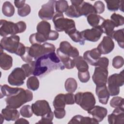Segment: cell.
Instances as JSON below:
<instances>
[{
  "label": "cell",
  "mask_w": 124,
  "mask_h": 124,
  "mask_svg": "<svg viewBox=\"0 0 124 124\" xmlns=\"http://www.w3.org/2000/svg\"><path fill=\"white\" fill-rule=\"evenodd\" d=\"M64 68L55 52H50L42 56L35 61V68L32 75L41 77L53 70H62Z\"/></svg>",
  "instance_id": "obj_1"
},
{
  "label": "cell",
  "mask_w": 124,
  "mask_h": 124,
  "mask_svg": "<svg viewBox=\"0 0 124 124\" xmlns=\"http://www.w3.org/2000/svg\"><path fill=\"white\" fill-rule=\"evenodd\" d=\"M32 98L33 94L31 91L22 88L16 94L7 97L5 99V102L7 106L16 109L25 103L31 101Z\"/></svg>",
  "instance_id": "obj_2"
},
{
  "label": "cell",
  "mask_w": 124,
  "mask_h": 124,
  "mask_svg": "<svg viewBox=\"0 0 124 124\" xmlns=\"http://www.w3.org/2000/svg\"><path fill=\"white\" fill-rule=\"evenodd\" d=\"M26 29V24L25 22L20 21L16 23L5 20H0V35L3 37L10 34L16 35L24 32Z\"/></svg>",
  "instance_id": "obj_3"
},
{
  "label": "cell",
  "mask_w": 124,
  "mask_h": 124,
  "mask_svg": "<svg viewBox=\"0 0 124 124\" xmlns=\"http://www.w3.org/2000/svg\"><path fill=\"white\" fill-rule=\"evenodd\" d=\"M52 21L57 31H64L65 33L68 34L71 31L76 28L75 21L72 19L64 18L62 13L56 12L53 17Z\"/></svg>",
  "instance_id": "obj_4"
},
{
  "label": "cell",
  "mask_w": 124,
  "mask_h": 124,
  "mask_svg": "<svg viewBox=\"0 0 124 124\" xmlns=\"http://www.w3.org/2000/svg\"><path fill=\"white\" fill-rule=\"evenodd\" d=\"M75 103L87 111L92 109L95 104L94 95L90 92H78L75 95Z\"/></svg>",
  "instance_id": "obj_5"
},
{
  "label": "cell",
  "mask_w": 124,
  "mask_h": 124,
  "mask_svg": "<svg viewBox=\"0 0 124 124\" xmlns=\"http://www.w3.org/2000/svg\"><path fill=\"white\" fill-rule=\"evenodd\" d=\"M108 90L109 95L116 96L120 93V87L124 84V71H122L120 74L115 73L110 75L107 79Z\"/></svg>",
  "instance_id": "obj_6"
},
{
  "label": "cell",
  "mask_w": 124,
  "mask_h": 124,
  "mask_svg": "<svg viewBox=\"0 0 124 124\" xmlns=\"http://www.w3.org/2000/svg\"><path fill=\"white\" fill-rule=\"evenodd\" d=\"M55 46L48 43H44L43 44H33L28 48L29 54L34 61L44 55L55 52Z\"/></svg>",
  "instance_id": "obj_7"
},
{
  "label": "cell",
  "mask_w": 124,
  "mask_h": 124,
  "mask_svg": "<svg viewBox=\"0 0 124 124\" xmlns=\"http://www.w3.org/2000/svg\"><path fill=\"white\" fill-rule=\"evenodd\" d=\"M20 37L16 35L3 37L0 41V47L7 51L16 54L20 44Z\"/></svg>",
  "instance_id": "obj_8"
},
{
  "label": "cell",
  "mask_w": 124,
  "mask_h": 124,
  "mask_svg": "<svg viewBox=\"0 0 124 124\" xmlns=\"http://www.w3.org/2000/svg\"><path fill=\"white\" fill-rule=\"evenodd\" d=\"M26 76L21 68L16 67L12 71L8 77V83L12 86H19L24 83Z\"/></svg>",
  "instance_id": "obj_9"
},
{
  "label": "cell",
  "mask_w": 124,
  "mask_h": 124,
  "mask_svg": "<svg viewBox=\"0 0 124 124\" xmlns=\"http://www.w3.org/2000/svg\"><path fill=\"white\" fill-rule=\"evenodd\" d=\"M56 0H50L41 6L38 12L39 17L43 20H49L53 18L54 15V7Z\"/></svg>",
  "instance_id": "obj_10"
},
{
  "label": "cell",
  "mask_w": 124,
  "mask_h": 124,
  "mask_svg": "<svg viewBox=\"0 0 124 124\" xmlns=\"http://www.w3.org/2000/svg\"><path fill=\"white\" fill-rule=\"evenodd\" d=\"M108 74V68L100 66H96L92 76V79L96 86L106 85Z\"/></svg>",
  "instance_id": "obj_11"
},
{
  "label": "cell",
  "mask_w": 124,
  "mask_h": 124,
  "mask_svg": "<svg viewBox=\"0 0 124 124\" xmlns=\"http://www.w3.org/2000/svg\"><path fill=\"white\" fill-rule=\"evenodd\" d=\"M71 3L77 7L80 16H84L87 17L91 14H96L93 6L90 3L83 0H76L72 1Z\"/></svg>",
  "instance_id": "obj_12"
},
{
  "label": "cell",
  "mask_w": 124,
  "mask_h": 124,
  "mask_svg": "<svg viewBox=\"0 0 124 124\" xmlns=\"http://www.w3.org/2000/svg\"><path fill=\"white\" fill-rule=\"evenodd\" d=\"M103 30L100 25L93 27L91 29H86L81 32V35L85 40L95 42L98 41L102 33Z\"/></svg>",
  "instance_id": "obj_13"
},
{
  "label": "cell",
  "mask_w": 124,
  "mask_h": 124,
  "mask_svg": "<svg viewBox=\"0 0 124 124\" xmlns=\"http://www.w3.org/2000/svg\"><path fill=\"white\" fill-rule=\"evenodd\" d=\"M31 108L33 113L37 116H43L51 111L48 102L45 100L36 101L32 104Z\"/></svg>",
  "instance_id": "obj_14"
},
{
  "label": "cell",
  "mask_w": 124,
  "mask_h": 124,
  "mask_svg": "<svg viewBox=\"0 0 124 124\" xmlns=\"http://www.w3.org/2000/svg\"><path fill=\"white\" fill-rule=\"evenodd\" d=\"M109 124H123L124 123V109L123 107L116 108L108 116Z\"/></svg>",
  "instance_id": "obj_15"
},
{
  "label": "cell",
  "mask_w": 124,
  "mask_h": 124,
  "mask_svg": "<svg viewBox=\"0 0 124 124\" xmlns=\"http://www.w3.org/2000/svg\"><path fill=\"white\" fill-rule=\"evenodd\" d=\"M114 48V43L109 36H104L102 41L98 45L97 48L101 54H108L111 52Z\"/></svg>",
  "instance_id": "obj_16"
},
{
  "label": "cell",
  "mask_w": 124,
  "mask_h": 124,
  "mask_svg": "<svg viewBox=\"0 0 124 124\" xmlns=\"http://www.w3.org/2000/svg\"><path fill=\"white\" fill-rule=\"evenodd\" d=\"M101 56V54L98 49L94 48L85 51L83 54V59L89 64L95 66Z\"/></svg>",
  "instance_id": "obj_17"
},
{
  "label": "cell",
  "mask_w": 124,
  "mask_h": 124,
  "mask_svg": "<svg viewBox=\"0 0 124 124\" xmlns=\"http://www.w3.org/2000/svg\"><path fill=\"white\" fill-rule=\"evenodd\" d=\"M59 49L62 53L73 59L79 56V51L78 49L72 46L67 41H64L61 42Z\"/></svg>",
  "instance_id": "obj_18"
},
{
  "label": "cell",
  "mask_w": 124,
  "mask_h": 124,
  "mask_svg": "<svg viewBox=\"0 0 124 124\" xmlns=\"http://www.w3.org/2000/svg\"><path fill=\"white\" fill-rule=\"evenodd\" d=\"M88 113L93 116L98 123L102 121L107 116L108 110L105 108L99 106H94L92 109L88 111Z\"/></svg>",
  "instance_id": "obj_19"
},
{
  "label": "cell",
  "mask_w": 124,
  "mask_h": 124,
  "mask_svg": "<svg viewBox=\"0 0 124 124\" xmlns=\"http://www.w3.org/2000/svg\"><path fill=\"white\" fill-rule=\"evenodd\" d=\"M95 93L98 97L99 102L102 104L106 105L110 96L106 85L96 86Z\"/></svg>",
  "instance_id": "obj_20"
},
{
  "label": "cell",
  "mask_w": 124,
  "mask_h": 124,
  "mask_svg": "<svg viewBox=\"0 0 124 124\" xmlns=\"http://www.w3.org/2000/svg\"><path fill=\"white\" fill-rule=\"evenodd\" d=\"M1 114L6 121H15L19 118L20 113L16 108L6 106L5 108L2 109Z\"/></svg>",
  "instance_id": "obj_21"
},
{
  "label": "cell",
  "mask_w": 124,
  "mask_h": 124,
  "mask_svg": "<svg viewBox=\"0 0 124 124\" xmlns=\"http://www.w3.org/2000/svg\"><path fill=\"white\" fill-rule=\"evenodd\" d=\"M13 65L12 57L4 52L0 54V66L4 70H9Z\"/></svg>",
  "instance_id": "obj_22"
},
{
  "label": "cell",
  "mask_w": 124,
  "mask_h": 124,
  "mask_svg": "<svg viewBox=\"0 0 124 124\" xmlns=\"http://www.w3.org/2000/svg\"><path fill=\"white\" fill-rule=\"evenodd\" d=\"M99 123L93 118L89 117H84L81 115H77L74 116L68 124H97Z\"/></svg>",
  "instance_id": "obj_23"
},
{
  "label": "cell",
  "mask_w": 124,
  "mask_h": 124,
  "mask_svg": "<svg viewBox=\"0 0 124 124\" xmlns=\"http://www.w3.org/2000/svg\"><path fill=\"white\" fill-rule=\"evenodd\" d=\"M57 55L61 60L65 68L70 69L73 68L75 66V63L73 59H71L68 56L62 53L58 48L56 50Z\"/></svg>",
  "instance_id": "obj_24"
},
{
  "label": "cell",
  "mask_w": 124,
  "mask_h": 124,
  "mask_svg": "<svg viewBox=\"0 0 124 124\" xmlns=\"http://www.w3.org/2000/svg\"><path fill=\"white\" fill-rule=\"evenodd\" d=\"M0 87V98L4 96L9 97L18 93L22 88L11 87L7 84L1 85Z\"/></svg>",
  "instance_id": "obj_25"
},
{
  "label": "cell",
  "mask_w": 124,
  "mask_h": 124,
  "mask_svg": "<svg viewBox=\"0 0 124 124\" xmlns=\"http://www.w3.org/2000/svg\"><path fill=\"white\" fill-rule=\"evenodd\" d=\"M100 27L103 30V33L107 35L108 36L111 37L115 27L113 22L110 19H105L101 24Z\"/></svg>",
  "instance_id": "obj_26"
},
{
  "label": "cell",
  "mask_w": 124,
  "mask_h": 124,
  "mask_svg": "<svg viewBox=\"0 0 124 124\" xmlns=\"http://www.w3.org/2000/svg\"><path fill=\"white\" fill-rule=\"evenodd\" d=\"M36 30L38 32L44 35L48 39V35L51 31V26L46 21H41L37 25Z\"/></svg>",
  "instance_id": "obj_27"
},
{
  "label": "cell",
  "mask_w": 124,
  "mask_h": 124,
  "mask_svg": "<svg viewBox=\"0 0 124 124\" xmlns=\"http://www.w3.org/2000/svg\"><path fill=\"white\" fill-rule=\"evenodd\" d=\"M73 60L75 63V66L78 70V71L85 72L88 70V64L82 57L78 56Z\"/></svg>",
  "instance_id": "obj_28"
},
{
  "label": "cell",
  "mask_w": 124,
  "mask_h": 124,
  "mask_svg": "<svg viewBox=\"0 0 124 124\" xmlns=\"http://www.w3.org/2000/svg\"><path fill=\"white\" fill-rule=\"evenodd\" d=\"M47 40V37L38 32L31 34L29 37V41L31 45L41 44Z\"/></svg>",
  "instance_id": "obj_29"
},
{
  "label": "cell",
  "mask_w": 124,
  "mask_h": 124,
  "mask_svg": "<svg viewBox=\"0 0 124 124\" xmlns=\"http://www.w3.org/2000/svg\"><path fill=\"white\" fill-rule=\"evenodd\" d=\"M67 34L74 42L79 43L81 45H84L85 40L83 38L81 32L78 31L76 28L71 31Z\"/></svg>",
  "instance_id": "obj_30"
},
{
  "label": "cell",
  "mask_w": 124,
  "mask_h": 124,
  "mask_svg": "<svg viewBox=\"0 0 124 124\" xmlns=\"http://www.w3.org/2000/svg\"><path fill=\"white\" fill-rule=\"evenodd\" d=\"M87 21L89 24L93 27H97L99 25L100 22H102L105 19L100 16L96 14H93L89 15L87 17Z\"/></svg>",
  "instance_id": "obj_31"
},
{
  "label": "cell",
  "mask_w": 124,
  "mask_h": 124,
  "mask_svg": "<svg viewBox=\"0 0 124 124\" xmlns=\"http://www.w3.org/2000/svg\"><path fill=\"white\" fill-rule=\"evenodd\" d=\"M124 29L114 31L111 36V39L116 40L120 47L123 48L124 46Z\"/></svg>",
  "instance_id": "obj_32"
},
{
  "label": "cell",
  "mask_w": 124,
  "mask_h": 124,
  "mask_svg": "<svg viewBox=\"0 0 124 124\" xmlns=\"http://www.w3.org/2000/svg\"><path fill=\"white\" fill-rule=\"evenodd\" d=\"M15 8L13 4L8 1H5L2 5V12L7 17L12 16L15 13Z\"/></svg>",
  "instance_id": "obj_33"
},
{
  "label": "cell",
  "mask_w": 124,
  "mask_h": 124,
  "mask_svg": "<svg viewBox=\"0 0 124 124\" xmlns=\"http://www.w3.org/2000/svg\"><path fill=\"white\" fill-rule=\"evenodd\" d=\"M65 105L64 94L60 93L55 96L53 102V106L55 109L64 108Z\"/></svg>",
  "instance_id": "obj_34"
},
{
  "label": "cell",
  "mask_w": 124,
  "mask_h": 124,
  "mask_svg": "<svg viewBox=\"0 0 124 124\" xmlns=\"http://www.w3.org/2000/svg\"><path fill=\"white\" fill-rule=\"evenodd\" d=\"M64 87L65 90L67 92L73 93L76 91L78 87L77 81L74 78H68L65 81Z\"/></svg>",
  "instance_id": "obj_35"
},
{
  "label": "cell",
  "mask_w": 124,
  "mask_h": 124,
  "mask_svg": "<svg viewBox=\"0 0 124 124\" xmlns=\"http://www.w3.org/2000/svg\"><path fill=\"white\" fill-rule=\"evenodd\" d=\"M27 88L32 91H36L39 87V81L36 76L29 77L27 80Z\"/></svg>",
  "instance_id": "obj_36"
},
{
  "label": "cell",
  "mask_w": 124,
  "mask_h": 124,
  "mask_svg": "<svg viewBox=\"0 0 124 124\" xmlns=\"http://www.w3.org/2000/svg\"><path fill=\"white\" fill-rule=\"evenodd\" d=\"M69 7L68 3L66 0H60L56 1L55 7L56 12L63 14L65 12Z\"/></svg>",
  "instance_id": "obj_37"
},
{
  "label": "cell",
  "mask_w": 124,
  "mask_h": 124,
  "mask_svg": "<svg viewBox=\"0 0 124 124\" xmlns=\"http://www.w3.org/2000/svg\"><path fill=\"white\" fill-rule=\"evenodd\" d=\"M65 14L67 16L71 18H78L80 16L77 8L72 4L69 6L65 12Z\"/></svg>",
  "instance_id": "obj_38"
},
{
  "label": "cell",
  "mask_w": 124,
  "mask_h": 124,
  "mask_svg": "<svg viewBox=\"0 0 124 124\" xmlns=\"http://www.w3.org/2000/svg\"><path fill=\"white\" fill-rule=\"evenodd\" d=\"M110 20L113 22L115 27L122 26L124 24V17L119 14L113 13L110 16Z\"/></svg>",
  "instance_id": "obj_39"
},
{
  "label": "cell",
  "mask_w": 124,
  "mask_h": 124,
  "mask_svg": "<svg viewBox=\"0 0 124 124\" xmlns=\"http://www.w3.org/2000/svg\"><path fill=\"white\" fill-rule=\"evenodd\" d=\"M121 2V0H106L107 8L110 11H116L119 9Z\"/></svg>",
  "instance_id": "obj_40"
},
{
  "label": "cell",
  "mask_w": 124,
  "mask_h": 124,
  "mask_svg": "<svg viewBox=\"0 0 124 124\" xmlns=\"http://www.w3.org/2000/svg\"><path fill=\"white\" fill-rule=\"evenodd\" d=\"M35 62L32 63H25L21 66V68L25 72L26 77H29L30 75L33 74L34 68H35Z\"/></svg>",
  "instance_id": "obj_41"
},
{
  "label": "cell",
  "mask_w": 124,
  "mask_h": 124,
  "mask_svg": "<svg viewBox=\"0 0 124 124\" xmlns=\"http://www.w3.org/2000/svg\"><path fill=\"white\" fill-rule=\"evenodd\" d=\"M20 114L25 118H30L32 116L33 111L31 106L27 105L23 106L20 110Z\"/></svg>",
  "instance_id": "obj_42"
},
{
  "label": "cell",
  "mask_w": 124,
  "mask_h": 124,
  "mask_svg": "<svg viewBox=\"0 0 124 124\" xmlns=\"http://www.w3.org/2000/svg\"><path fill=\"white\" fill-rule=\"evenodd\" d=\"M110 105L114 108L122 107L124 105V99L120 96L113 97L110 101Z\"/></svg>",
  "instance_id": "obj_43"
},
{
  "label": "cell",
  "mask_w": 124,
  "mask_h": 124,
  "mask_svg": "<svg viewBox=\"0 0 124 124\" xmlns=\"http://www.w3.org/2000/svg\"><path fill=\"white\" fill-rule=\"evenodd\" d=\"M54 118V113L51 111L48 113L46 114L45 115L42 116L41 120L38 121L36 124H53L52 120Z\"/></svg>",
  "instance_id": "obj_44"
},
{
  "label": "cell",
  "mask_w": 124,
  "mask_h": 124,
  "mask_svg": "<svg viewBox=\"0 0 124 124\" xmlns=\"http://www.w3.org/2000/svg\"><path fill=\"white\" fill-rule=\"evenodd\" d=\"M124 63V58L120 56H115L112 60V66L114 68L119 69L121 68Z\"/></svg>",
  "instance_id": "obj_45"
},
{
  "label": "cell",
  "mask_w": 124,
  "mask_h": 124,
  "mask_svg": "<svg viewBox=\"0 0 124 124\" xmlns=\"http://www.w3.org/2000/svg\"><path fill=\"white\" fill-rule=\"evenodd\" d=\"M31 11L30 6L28 4H25L23 7L17 9V14L20 16L25 17L30 13Z\"/></svg>",
  "instance_id": "obj_46"
},
{
  "label": "cell",
  "mask_w": 124,
  "mask_h": 124,
  "mask_svg": "<svg viewBox=\"0 0 124 124\" xmlns=\"http://www.w3.org/2000/svg\"><path fill=\"white\" fill-rule=\"evenodd\" d=\"M78 78L82 83L87 82L90 78V75L88 70L85 72L78 71Z\"/></svg>",
  "instance_id": "obj_47"
},
{
  "label": "cell",
  "mask_w": 124,
  "mask_h": 124,
  "mask_svg": "<svg viewBox=\"0 0 124 124\" xmlns=\"http://www.w3.org/2000/svg\"><path fill=\"white\" fill-rule=\"evenodd\" d=\"M93 7L95 9L96 14H101L103 13L105 9V6L103 2L100 0H97L95 2L93 5Z\"/></svg>",
  "instance_id": "obj_48"
},
{
  "label": "cell",
  "mask_w": 124,
  "mask_h": 124,
  "mask_svg": "<svg viewBox=\"0 0 124 124\" xmlns=\"http://www.w3.org/2000/svg\"><path fill=\"white\" fill-rule=\"evenodd\" d=\"M109 64L108 59L105 57H100V58L98 61L95 66H100L108 68Z\"/></svg>",
  "instance_id": "obj_49"
},
{
  "label": "cell",
  "mask_w": 124,
  "mask_h": 124,
  "mask_svg": "<svg viewBox=\"0 0 124 124\" xmlns=\"http://www.w3.org/2000/svg\"><path fill=\"white\" fill-rule=\"evenodd\" d=\"M64 99L66 105H73L75 103V95L73 93H67L64 94Z\"/></svg>",
  "instance_id": "obj_50"
},
{
  "label": "cell",
  "mask_w": 124,
  "mask_h": 124,
  "mask_svg": "<svg viewBox=\"0 0 124 124\" xmlns=\"http://www.w3.org/2000/svg\"><path fill=\"white\" fill-rule=\"evenodd\" d=\"M54 114L55 117L57 119H62L65 115V110L64 108L55 109L54 110Z\"/></svg>",
  "instance_id": "obj_51"
},
{
  "label": "cell",
  "mask_w": 124,
  "mask_h": 124,
  "mask_svg": "<svg viewBox=\"0 0 124 124\" xmlns=\"http://www.w3.org/2000/svg\"><path fill=\"white\" fill-rule=\"evenodd\" d=\"M26 47L23 44L20 43L19 47L15 54L18 56H19L21 57L22 56H23L25 54L26 52Z\"/></svg>",
  "instance_id": "obj_52"
},
{
  "label": "cell",
  "mask_w": 124,
  "mask_h": 124,
  "mask_svg": "<svg viewBox=\"0 0 124 124\" xmlns=\"http://www.w3.org/2000/svg\"><path fill=\"white\" fill-rule=\"evenodd\" d=\"M59 34L57 31L51 30L48 35V40H56L59 37Z\"/></svg>",
  "instance_id": "obj_53"
},
{
  "label": "cell",
  "mask_w": 124,
  "mask_h": 124,
  "mask_svg": "<svg viewBox=\"0 0 124 124\" xmlns=\"http://www.w3.org/2000/svg\"><path fill=\"white\" fill-rule=\"evenodd\" d=\"M25 0H15L14 1V4L16 7L18 9L21 8L22 7L24 6L25 3Z\"/></svg>",
  "instance_id": "obj_54"
},
{
  "label": "cell",
  "mask_w": 124,
  "mask_h": 124,
  "mask_svg": "<svg viewBox=\"0 0 124 124\" xmlns=\"http://www.w3.org/2000/svg\"><path fill=\"white\" fill-rule=\"evenodd\" d=\"M15 124H29V122L27 120H26L25 119H24V118H18L17 120H16L15 122Z\"/></svg>",
  "instance_id": "obj_55"
},
{
  "label": "cell",
  "mask_w": 124,
  "mask_h": 124,
  "mask_svg": "<svg viewBox=\"0 0 124 124\" xmlns=\"http://www.w3.org/2000/svg\"><path fill=\"white\" fill-rule=\"evenodd\" d=\"M124 0H122L121 2V4H120V6L119 8V9L120 11H121L122 12H124Z\"/></svg>",
  "instance_id": "obj_56"
},
{
  "label": "cell",
  "mask_w": 124,
  "mask_h": 124,
  "mask_svg": "<svg viewBox=\"0 0 124 124\" xmlns=\"http://www.w3.org/2000/svg\"><path fill=\"white\" fill-rule=\"evenodd\" d=\"M0 120L1 121V123L2 124V122H3V121L4 120V117H3V115H2L1 114H0Z\"/></svg>",
  "instance_id": "obj_57"
}]
</instances>
